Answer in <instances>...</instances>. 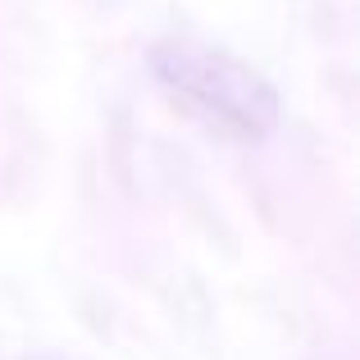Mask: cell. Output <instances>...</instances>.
I'll return each mask as SVG.
<instances>
[{"mask_svg":"<svg viewBox=\"0 0 360 360\" xmlns=\"http://www.w3.org/2000/svg\"><path fill=\"white\" fill-rule=\"evenodd\" d=\"M150 78L210 128L233 141H264L278 128V91L233 51L192 32L160 37L150 46Z\"/></svg>","mask_w":360,"mask_h":360,"instance_id":"cell-1","label":"cell"}]
</instances>
